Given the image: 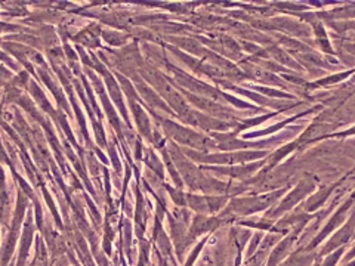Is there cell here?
<instances>
[{
	"label": "cell",
	"mask_w": 355,
	"mask_h": 266,
	"mask_svg": "<svg viewBox=\"0 0 355 266\" xmlns=\"http://www.w3.org/2000/svg\"><path fill=\"white\" fill-rule=\"evenodd\" d=\"M286 191L280 189L276 191L273 194L262 196V197H249V198H234L231 201V205L227 209V213H237V215H252L255 211L265 210L268 209L274 201L283 194Z\"/></svg>",
	"instance_id": "1"
},
{
	"label": "cell",
	"mask_w": 355,
	"mask_h": 266,
	"mask_svg": "<svg viewBox=\"0 0 355 266\" xmlns=\"http://www.w3.org/2000/svg\"><path fill=\"white\" fill-rule=\"evenodd\" d=\"M314 189H316V185H314V182H312L311 179L302 180V182L294 191H291V193L283 201H281L280 206L274 211H268L267 216L271 218V219H274L277 216H281V215H283V213L294 209L302 198H305Z\"/></svg>",
	"instance_id": "2"
},
{
	"label": "cell",
	"mask_w": 355,
	"mask_h": 266,
	"mask_svg": "<svg viewBox=\"0 0 355 266\" xmlns=\"http://www.w3.org/2000/svg\"><path fill=\"white\" fill-rule=\"evenodd\" d=\"M188 155L195 158L197 162L203 163H218V164H240L249 162V160H256L260 157H265L267 153H231V154H216V155H198L193 151L188 153Z\"/></svg>",
	"instance_id": "3"
},
{
	"label": "cell",
	"mask_w": 355,
	"mask_h": 266,
	"mask_svg": "<svg viewBox=\"0 0 355 266\" xmlns=\"http://www.w3.org/2000/svg\"><path fill=\"white\" fill-rule=\"evenodd\" d=\"M352 200L354 198H351V200H348L345 205H342L340 207H339V210L335 213V215H333V218L327 222V225L325 227V229H323L318 236L311 241V244L309 246L307 247V251H311L312 249H314L318 243H321L323 240H325L329 234L332 232V231H335L338 227H340L342 225V222H343V219H345V215H347V211H348V209L351 207V205H352Z\"/></svg>",
	"instance_id": "4"
},
{
	"label": "cell",
	"mask_w": 355,
	"mask_h": 266,
	"mask_svg": "<svg viewBox=\"0 0 355 266\" xmlns=\"http://www.w3.org/2000/svg\"><path fill=\"white\" fill-rule=\"evenodd\" d=\"M300 229H302V227H296L294 232H290L289 237H286L283 241L278 244V246L276 247V250L271 253L267 266H277L281 262V259L286 256V254L289 253V250L291 249V246H294V243H295V240L298 237V234L300 232Z\"/></svg>",
	"instance_id": "5"
},
{
	"label": "cell",
	"mask_w": 355,
	"mask_h": 266,
	"mask_svg": "<svg viewBox=\"0 0 355 266\" xmlns=\"http://www.w3.org/2000/svg\"><path fill=\"white\" fill-rule=\"evenodd\" d=\"M355 225V215L349 219V222L347 223L345 227L343 228H340L335 236H333L332 238H330V241L327 243V246L325 247V250L321 251V254H327V253H332L333 250L335 249H338V247H342L343 244H345L348 240H349V237L352 236V227Z\"/></svg>",
	"instance_id": "6"
},
{
	"label": "cell",
	"mask_w": 355,
	"mask_h": 266,
	"mask_svg": "<svg viewBox=\"0 0 355 266\" xmlns=\"http://www.w3.org/2000/svg\"><path fill=\"white\" fill-rule=\"evenodd\" d=\"M265 164V162L260 163H252V164H244V166H238V167H228V169H221V167H212L213 172L222 173V175H228V176H234V178H247L252 176L259 167H262Z\"/></svg>",
	"instance_id": "7"
},
{
	"label": "cell",
	"mask_w": 355,
	"mask_h": 266,
	"mask_svg": "<svg viewBox=\"0 0 355 266\" xmlns=\"http://www.w3.org/2000/svg\"><path fill=\"white\" fill-rule=\"evenodd\" d=\"M336 185H338V184H333V185H329V187H326V188H321L316 196H312V197L307 201V203H305V210H307V211H314V210H317V209L329 198V196L332 194V191L336 188Z\"/></svg>",
	"instance_id": "8"
},
{
	"label": "cell",
	"mask_w": 355,
	"mask_h": 266,
	"mask_svg": "<svg viewBox=\"0 0 355 266\" xmlns=\"http://www.w3.org/2000/svg\"><path fill=\"white\" fill-rule=\"evenodd\" d=\"M311 260H312V258L308 256V254H305V256H302V254L298 251L287 262H285V265H281V266H308V263Z\"/></svg>",
	"instance_id": "9"
},
{
	"label": "cell",
	"mask_w": 355,
	"mask_h": 266,
	"mask_svg": "<svg viewBox=\"0 0 355 266\" xmlns=\"http://www.w3.org/2000/svg\"><path fill=\"white\" fill-rule=\"evenodd\" d=\"M349 73H340V74H336V76H332V77H327V79H323V80H320V82H316L314 84H312V86H327V84H330V83H336V82H339V80H343L345 79L347 76H348Z\"/></svg>",
	"instance_id": "10"
},
{
	"label": "cell",
	"mask_w": 355,
	"mask_h": 266,
	"mask_svg": "<svg viewBox=\"0 0 355 266\" xmlns=\"http://www.w3.org/2000/svg\"><path fill=\"white\" fill-rule=\"evenodd\" d=\"M340 254H342V249H339L336 253L330 254L329 259L325 262V265H323V266H335V265H336V262L339 260V256H340Z\"/></svg>",
	"instance_id": "11"
}]
</instances>
